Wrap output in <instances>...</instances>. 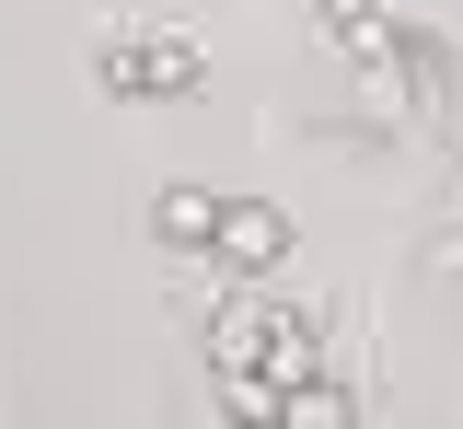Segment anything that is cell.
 Wrapping results in <instances>:
<instances>
[{
    "label": "cell",
    "mask_w": 463,
    "mask_h": 429,
    "mask_svg": "<svg viewBox=\"0 0 463 429\" xmlns=\"http://www.w3.org/2000/svg\"><path fill=\"white\" fill-rule=\"evenodd\" d=\"M325 24H336V47H359V35H371L383 12H371V0H325Z\"/></svg>",
    "instance_id": "obj_5"
},
{
    "label": "cell",
    "mask_w": 463,
    "mask_h": 429,
    "mask_svg": "<svg viewBox=\"0 0 463 429\" xmlns=\"http://www.w3.org/2000/svg\"><path fill=\"white\" fill-rule=\"evenodd\" d=\"M105 93H185L197 81V47L185 35H105Z\"/></svg>",
    "instance_id": "obj_2"
},
{
    "label": "cell",
    "mask_w": 463,
    "mask_h": 429,
    "mask_svg": "<svg viewBox=\"0 0 463 429\" xmlns=\"http://www.w3.org/2000/svg\"><path fill=\"white\" fill-rule=\"evenodd\" d=\"M221 255H232V267H279V255H289V209H267V197L221 209Z\"/></svg>",
    "instance_id": "obj_3"
},
{
    "label": "cell",
    "mask_w": 463,
    "mask_h": 429,
    "mask_svg": "<svg viewBox=\"0 0 463 429\" xmlns=\"http://www.w3.org/2000/svg\"><path fill=\"white\" fill-rule=\"evenodd\" d=\"M209 371H221L232 418H279L289 395L325 371V337H313V313H289V302H232L209 325Z\"/></svg>",
    "instance_id": "obj_1"
},
{
    "label": "cell",
    "mask_w": 463,
    "mask_h": 429,
    "mask_svg": "<svg viewBox=\"0 0 463 429\" xmlns=\"http://www.w3.org/2000/svg\"><path fill=\"white\" fill-rule=\"evenodd\" d=\"M151 233H163V244H221V197H209V186H163V197H151Z\"/></svg>",
    "instance_id": "obj_4"
}]
</instances>
